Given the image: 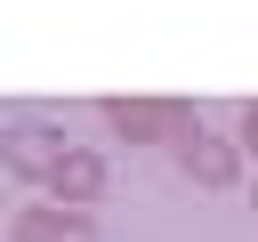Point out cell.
I'll return each mask as SVG.
<instances>
[{"instance_id":"7","label":"cell","mask_w":258,"mask_h":242,"mask_svg":"<svg viewBox=\"0 0 258 242\" xmlns=\"http://www.w3.org/2000/svg\"><path fill=\"white\" fill-rule=\"evenodd\" d=\"M250 210H258V194H250Z\"/></svg>"},{"instance_id":"1","label":"cell","mask_w":258,"mask_h":242,"mask_svg":"<svg viewBox=\"0 0 258 242\" xmlns=\"http://www.w3.org/2000/svg\"><path fill=\"white\" fill-rule=\"evenodd\" d=\"M169 153H177V169H185L202 194L242 186V145H234V137H218V129H202V121H177V129H169Z\"/></svg>"},{"instance_id":"3","label":"cell","mask_w":258,"mask_h":242,"mask_svg":"<svg viewBox=\"0 0 258 242\" xmlns=\"http://www.w3.org/2000/svg\"><path fill=\"white\" fill-rule=\"evenodd\" d=\"M177 121H194V113L169 105V97H105V129H113L121 145H169Z\"/></svg>"},{"instance_id":"4","label":"cell","mask_w":258,"mask_h":242,"mask_svg":"<svg viewBox=\"0 0 258 242\" xmlns=\"http://www.w3.org/2000/svg\"><path fill=\"white\" fill-rule=\"evenodd\" d=\"M105 186H113V161H105L97 145H64V161L48 169V202H56V210H97Z\"/></svg>"},{"instance_id":"6","label":"cell","mask_w":258,"mask_h":242,"mask_svg":"<svg viewBox=\"0 0 258 242\" xmlns=\"http://www.w3.org/2000/svg\"><path fill=\"white\" fill-rule=\"evenodd\" d=\"M234 145H242V153H258V97L242 105V129H234Z\"/></svg>"},{"instance_id":"2","label":"cell","mask_w":258,"mask_h":242,"mask_svg":"<svg viewBox=\"0 0 258 242\" xmlns=\"http://www.w3.org/2000/svg\"><path fill=\"white\" fill-rule=\"evenodd\" d=\"M64 129L56 121H8L0 129V161H8V177H24V186H48V169L64 161Z\"/></svg>"},{"instance_id":"5","label":"cell","mask_w":258,"mask_h":242,"mask_svg":"<svg viewBox=\"0 0 258 242\" xmlns=\"http://www.w3.org/2000/svg\"><path fill=\"white\" fill-rule=\"evenodd\" d=\"M8 242H97V218H89V210H56V202H40V210H16Z\"/></svg>"}]
</instances>
